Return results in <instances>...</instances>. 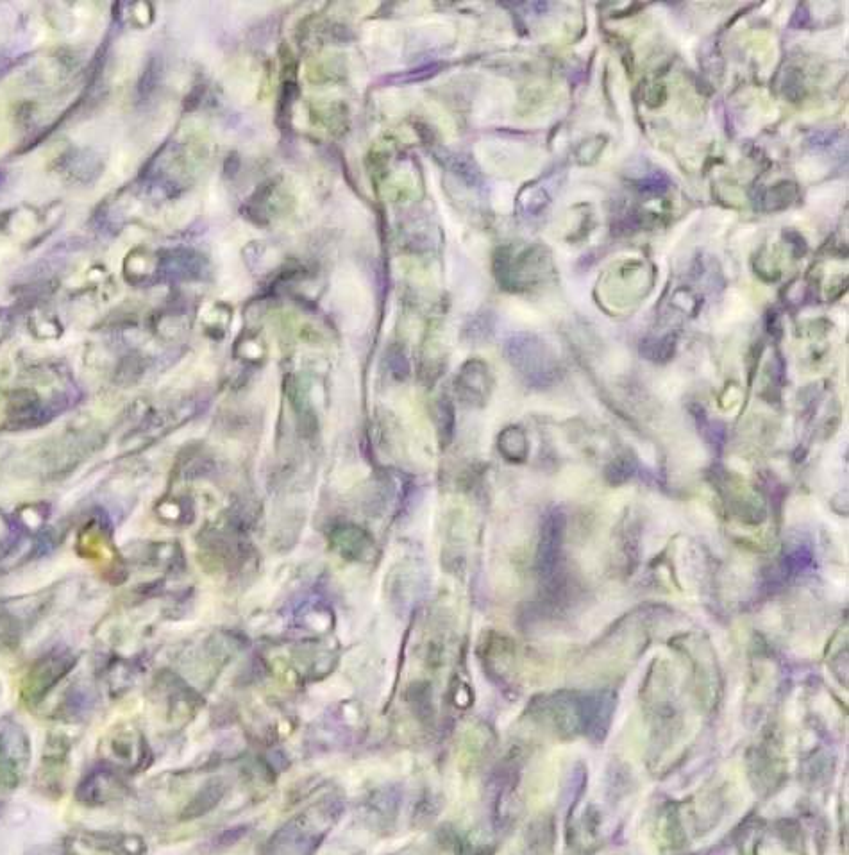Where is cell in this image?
<instances>
[{"label": "cell", "mask_w": 849, "mask_h": 855, "mask_svg": "<svg viewBox=\"0 0 849 855\" xmlns=\"http://www.w3.org/2000/svg\"><path fill=\"white\" fill-rule=\"evenodd\" d=\"M342 814L337 798L320 800L308 811L297 814L270 838L263 855H313Z\"/></svg>", "instance_id": "6da1fadb"}, {"label": "cell", "mask_w": 849, "mask_h": 855, "mask_svg": "<svg viewBox=\"0 0 849 855\" xmlns=\"http://www.w3.org/2000/svg\"><path fill=\"white\" fill-rule=\"evenodd\" d=\"M77 657L68 648H54L34 662L26 680L22 695L27 703H40L45 696L76 668Z\"/></svg>", "instance_id": "7a4b0ae2"}, {"label": "cell", "mask_w": 849, "mask_h": 855, "mask_svg": "<svg viewBox=\"0 0 849 855\" xmlns=\"http://www.w3.org/2000/svg\"><path fill=\"white\" fill-rule=\"evenodd\" d=\"M537 251V247H526L521 251L503 249L497 254L496 274L503 287H530L544 276L547 258Z\"/></svg>", "instance_id": "3957f363"}, {"label": "cell", "mask_w": 849, "mask_h": 855, "mask_svg": "<svg viewBox=\"0 0 849 855\" xmlns=\"http://www.w3.org/2000/svg\"><path fill=\"white\" fill-rule=\"evenodd\" d=\"M31 761V741L24 729L8 725L0 730V788L15 789Z\"/></svg>", "instance_id": "277c9868"}, {"label": "cell", "mask_w": 849, "mask_h": 855, "mask_svg": "<svg viewBox=\"0 0 849 855\" xmlns=\"http://www.w3.org/2000/svg\"><path fill=\"white\" fill-rule=\"evenodd\" d=\"M506 358L528 380L544 381L555 371V362L542 340L531 335H517L506 342Z\"/></svg>", "instance_id": "5b68a950"}, {"label": "cell", "mask_w": 849, "mask_h": 855, "mask_svg": "<svg viewBox=\"0 0 849 855\" xmlns=\"http://www.w3.org/2000/svg\"><path fill=\"white\" fill-rule=\"evenodd\" d=\"M122 786L124 784L118 780L115 773L95 770L79 784L76 791L77 800L86 805L108 804L122 793Z\"/></svg>", "instance_id": "8992f818"}, {"label": "cell", "mask_w": 849, "mask_h": 855, "mask_svg": "<svg viewBox=\"0 0 849 855\" xmlns=\"http://www.w3.org/2000/svg\"><path fill=\"white\" fill-rule=\"evenodd\" d=\"M490 373H488L487 365L480 360H471L463 365L462 371L458 374L456 380V389L463 401L471 403V405H481L485 403V399L490 394Z\"/></svg>", "instance_id": "52a82bcc"}, {"label": "cell", "mask_w": 849, "mask_h": 855, "mask_svg": "<svg viewBox=\"0 0 849 855\" xmlns=\"http://www.w3.org/2000/svg\"><path fill=\"white\" fill-rule=\"evenodd\" d=\"M106 746H108L106 757H110V761L115 762L117 766L127 770L140 766L143 757V739L138 732L118 730L110 737Z\"/></svg>", "instance_id": "ba28073f"}, {"label": "cell", "mask_w": 849, "mask_h": 855, "mask_svg": "<svg viewBox=\"0 0 849 855\" xmlns=\"http://www.w3.org/2000/svg\"><path fill=\"white\" fill-rule=\"evenodd\" d=\"M331 541H333L335 550L349 560L363 559L367 555V551L372 548L369 535L365 534L362 528L354 525L335 528V532L331 534Z\"/></svg>", "instance_id": "9c48e42d"}, {"label": "cell", "mask_w": 849, "mask_h": 855, "mask_svg": "<svg viewBox=\"0 0 849 855\" xmlns=\"http://www.w3.org/2000/svg\"><path fill=\"white\" fill-rule=\"evenodd\" d=\"M202 269H204V260L192 251L169 253V256L163 258V265H161V272L167 278H177V280L197 278L201 276Z\"/></svg>", "instance_id": "30bf717a"}, {"label": "cell", "mask_w": 849, "mask_h": 855, "mask_svg": "<svg viewBox=\"0 0 849 855\" xmlns=\"http://www.w3.org/2000/svg\"><path fill=\"white\" fill-rule=\"evenodd\" d=\"M222 795H224V784L222 782L206 784L192 800V804L186 807L183 818L190 820V818H197V816L208 813L215 805L219 804Z\"/></svg>", "instance_id": "8fae6325"}, {"label": "cell", "mask_w": 849, "mask_h": 855, "mask_svg": "<svg viewBox=\"0 0 849 855\" xmlns=\"http://www.w3.org/2000/svg\"><path fill=\"white\" fill-rule=\"evenodd\" d=\"M796 197H798L796 183L782 181V183L774 185V187L769 188L765 192L764 199H762L764 201V210L765 212H780V210H785V208H789L796 201Z\"/></svg>", "instance_id": "7c38bea8"}, {"label": "cell", "mask_w": 849, "mask_h": 855, "mask_svg": "<svg viewBox=\"0 0 849 855\" xmlns=\"http://www.w3.org/2000/svg\"><path fill=\"white\" fill-rule=\"evenodd\" d=\"M526 448H528L526 446V437H524V433L519 428H508V430L501 433L499 449H501V453L508 460L519 462V460L526 457Z\"/></svg>", "instance_id": "4fadbf2b"}, {"label": "cell", "mask_w": 849, "mask_h": 855, "mask_svg": "<svg viewBox=\"0 0 849 855\" xmlns=\"http://www.w3.org/2000/svg\"><path fill=\"white\" fill-rule=\"evenodd\" d=\"M438 432L442 439H451L453 435V405L449 401H440L437 407Z\"/></svg>", "instance_id": "5bb4252c"}, {"label": "cell", "mask_w": 849, "mask_h": 855, "mask_svg": "<svg viewBox=\"0 0 849 855\" xmlns=\"http://www.w3.org/2000/svg\"><path fill=\"white\" fill-rule=\"evenodd\" d=\"M17 65V58H13L11 54L0 52V79L11 72V68Z\"/></svg>", "instance_id": "9a60e30c"}, {"label": "cell", "mask_w": 849, "mask_h": 855, "mask_svg": "<svg viewBox=\"0 0 849 855\" xmlns=\"http://www.w3.org/2000/svg\"><path fill=\"white\" fill-rule=\"evenodd\" d=\"M4 179H6V174H4V172H2V170H0V185H2V183H4Z\"/></svg>", "instance_id": "2e32d148"}]
</instances>
